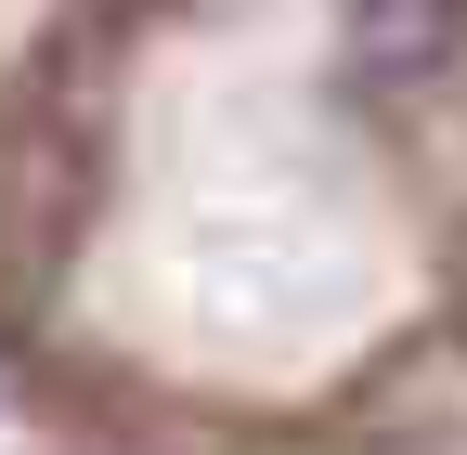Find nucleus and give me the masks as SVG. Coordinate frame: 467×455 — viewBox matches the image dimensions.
<instances>
[{
	"label": "nucleus",
	"instance_id": "1",
	"mask_svg": "<svg viewBox=\"0 0 467 455\" xmlns=\"http://www.w3.org/2000/svg\"><path fill=\"white\" fill-rule=\"evenodd\" d=\"M350 52H377V66H441L454 52V0H337Z\"/></svg>",
	"mask_w": 467,
	"mask_h": 455
}]
</instances>
